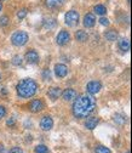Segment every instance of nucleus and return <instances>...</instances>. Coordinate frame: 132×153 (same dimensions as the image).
Segmentation results:
<instances>
[{"label":"nucleus","mask_w":132,"mask_h":153,"mask_svg":"<svg viewBox=\"0 0 132 153\" xmlns=\"http://www.w3.org/2000/svg\"><path fill=\"white\" fill-rule=\"evenodd\" d=\"M35 153H49V148L45 145H38L35 147Z\"/></svg>","instance_id":"4be33fe9"},{"label":"nucleus","mask_w":132,"mask_h":153,"mask_svg":"<svg viewBox=\"0 0 132 153\" xmlns=\"http://www.w3.org/2000/svg\"><path fill=\"white\" fill-rule=\"evenodd\" d=\"M55 74L58 76V78H64L68 74V68L66 65L63 63H57L55 66Z\"/></svg>","instance_id":"9d476101"},{"label":"nucleus","mask_w":132,"mask_h":153,"mask_svg":"<svg viewBox=\"0 0 132 153\" xmlns=\"http://www.w3.org/2000/svg\"><path fill=\"white\" fill-rule=\"evenodd\" d=\"M75 39L80 43H85L88 39V35L85 30H77L75 32Z\"/></svg>","instance_id":"2eb2a0df"},{"label":"nucleus","mask_w":132,"mask_h":153,"mask_svg":"<svg viewBox=\"0 0 132 153\" xmlns=\"http://www.w3.org/2000/svg\"><path fill=\"white\" fill-rule=\"evenodd\" d=\"M100 23H101L102 26H105V27H107V26H109L110 22H109V20H108L107 17H102L101 20H100Z\"/></svg>","instance_id":"bb28decb"},{"label":"nucleus","mask_w":132,"mask_h":153,"mask_svg":"<svg viewBox=\"0 0 132 153\" xmlns=\"http://www.w3.org/2000/svg\"><path fill=\"white\" fill-rule=\"evenodd\" d=\"M64 21H66V25L69 26V27L75 26L79 22V13H78V11H74V10L68 11L66 13V16H64Z\"/></svg>","instance_id":"20e7f679"},{"label":"nucleus","mask_w":132,"mask_h":153,"mask_svg":"<svg viewBox=\"0 0 132 153\" xmlns=\"http://www.w3.org/2000/svg\"><path fill=\"white\" fill-rule=\"evenodd\" d=\"M95 153H111V151H110L108 147H105V146L98 145V146H96V148H95Z\"/></svg>","instance_id":"412c9836"},{"label":"nucleus","mask_w":132,"mask_h":153,"mask_svg":"<svg viewBox=\"0 0 132 153\" xmlns=\"http://www.w3.org/2000/svg\"><path fill=\"white\" fill-rule=\"evenodd\" d=\"M1 9H3V5H1V3H0V11H1Z\"/></svg>","instance_id":"2f4dec72"},{"label":"nucleus","mask_w":132,"mask_h":153,"mask_svg":"<svg viewBox=\"0 0 132 153\" xmlns=\"http://www.w3.org/2000/svg\"><path fill=\"white\" fill-rule=\"evenodd\" d=\"M69 40H70V34L67 30H61L57 34V38H56V42H57V44L61 46L67 45L69 43Z\"/></svg>","instance_id":"423d86ee"},{"label":"nucleus","mask_w":132,"mask_h":153,"mask_svg":"<svg viewBox=\"0 0 132 153\" xmlns=\"http://www.w3.org/2000/svg\"><path fill=\"white\" fill-rule=\"evenodd\" d=\"M104 36L107 38V40H109V42H114V40H117V38H118V32L114 30V29H110V30L105 32Z\"/></svg>","instance_id":"a211bd4d"},{"label":"nucleus","mask_w":132,"mask_h":153,"mask_svg":"<svg viewBox=\"0 0 132 153\" xmlns=\"http://www.w3.org/2000/svg\"><path fill=\"white\" fill-rule=\"evenodd\" d=\"M66 0H45V5L49 9H60L63 6Z\"/></svg>","instance_id":"ddd939ff"},{"label":"nucleus","mask_w":132,"mask_h":153,"mask_svg":"<svg viewBox=\"0 0 132 153\" xmlns=\"http://www.w3.org/2000/svg\"><path fill=\"white\" fill-rule=\"evenodd\" d=\"M36 90H38L36 82L33 80V79H29V78L21 80L20 83L17 84V86H16L17 95L20 97H23V99H29V97L34 96Z\"/></svg>","instance_id":"f03ea898"},{"label":"nucleus","mask_w":132,"mask_h":153,"mask_svg":"<svg viewBox=\"0 0 132 153\" xmlns=\"http://www.w3.org/2000/svg\"><path fill=\"white\" fill-rule=\"evenodd\" d=\"M101 89H102V84H101V82H98V80H92V82H90V83L86 85V91H87V94H90V95H95V94L100 92Z\"/></svg>","instance_id":"39448f33"},{"label":"nucleus","mask_w":132,"mask_h":153,"mask_svg":"<svg viewBox=\"0 0 132 153\" xmlns=\"http://www.w3.org/2000/svg\"><path fill=\"white\" fill-rule=\"evenodd\" d=\"M119 48H120V50H121V51L127 52V51L130 50V48H131L130 40H128V39H126V38H124V39H121V40L119 42Z\"/></svg>","instance_id":"dca6fc26"},{"label":"nucleus","mask_w":132,"mask_h":153,"mask_svg":"<svg viewBox=\"0 0 132 153\" xmlns=\"http://www.w3.org/2000/svg\"><path fill=\"white\" fill-rule=\"evenodd\" d=\"M28 40H29V35L26 32H22V30L16 32L11 38V42L15 46H23V45L27 44Z\"/></svg>","instance_id":"7ed1b4c3"},{"label":"nucleus","mask_w":132,"mask_h":153,"mask_svg":"<svg viewBox=\"0 0 132 153\" xmlns=\"http://www.w3.org/2000/svg\"><path fill=\"white\" fill-rule=\"evenodd\" d=\"M43 78H44L45 80H50V79H51V72H50V69H45V71H44Z\"/></svg>","instance_id":"a878e982"},{"label":"nucleus","mask_w":132,"mask_h":153,"mask_svg":"<svg viewBox=\"0 0 132 153\" xmlns=\"http://www.w3.org/2000/svg\"><path fill=\"white\" fill-rule=\"evenodd\" d=\"M115 122H119L120 124H122V123H125V118L121 116H115Z\"/></svg>","instance_id":"c756f323"},{"label":"nucleus","mask_w":132,"mask_h":153,"mask_svg":"<svg viewBox=\"0 0 132 153\" xmlns=\"http://www.w3.org/2000/svg\"><path fill=\"white\" fill-rule=\"evenodd\" d=\"M44 107H45V105H44V102L41 100H33L30 102V105H29V109L33 113H39L40 111L44 109Z\"/></svg>","instance_id":"1a4fd4ad"},{"label":"nucleus","mask_w":132,"mask_h":153,"mask_svg":"<svg viewBox=\"0 0 132 153\" xmlns=\"http://www.w3.org/2000/svg\"><path fill=\"white\" fill-rule=\"evenodd\" d=\"M10 23V20H9V17L7 16H3V17H0V27H5Z\"/></svg>","instance_id":"b1692460"},{"label":"nucleus","mask_w":132,"mask_h":153,"mask_svg":"<svg viewBox=\"0 0 132 153\" xmlns=\"http://www.w3.org/2000/svg\"><path fill=\"white\" fill-rule=\"evenodd\" d=\"M98 123H100V119H98V118H90V119H87V122L85 123V126H86L88 130H93V129L97 126Z\"/></svg>","instance_id":"f3484780"},{"label":"nucleus","mask_w":132,"mask_h":153,"mask_svg":"<svg viewBox=\"0 0 132 153\" xmlns=\"http://www.w3.org/2000/svg\"><path fill=\"white\" fill-rule=\"evenodd\" d=\"M93 11H95V13L100 15V16H103L107 13V9L104 5H96L95 7H93Z\"/></svg>","instance_id":"aec40b11"},{"label":"nucleus","mask_w":132,"mask_h":153,"mask_svg":"<svg viewBox=\"0 0 132 153\" xmlns=\"http://www.w3.org/2000/svg\"><path fill=\"white\" fill-rule=\"evenodd\" d=\"M56 25H57V22H56L55 18H46V20L44 21V27L46 29H52L56 27Z\"/></svg>","instance_id":"6ab92c4d"},{"label":"nucleus","mask_w":132,"mask_h":153,"mask_svg":"<svg viewBox=\"0 0 132 153\" xmlns=\"http://www.w3.org/2000/svg\"><path fill=\"white\" fill-rule=\"evenodd\" d=\"M6 124H7L9 126H12V125H15V119H13V118H10V119H7Z\"/></svg>","instance_id":"7c9ffc66"},{"label":"nucleus","mask_w":132,"mask_h":153,"mask_svg":"<svg viewBox=\"0 0 132 153\" xmlns=\"http://www.w3.org/2000/svg\"><path fill=\"white\" fill-rule=\"evenodd\" d=\"M5 116H6V109H5V107H4V106L0 105V119L4 118Z\"/></svg>","instance_id":"cd10ccee"},{"label":"nucleus","mask_w":132,"mask_h":153,"mask_svg":"<svg viewBox=\"0 0 132 153\" xmlns=\"http://www.w3.org/2000/svg\"><path fill=\"white\" fill-rule=\"evenodd\" d=\"M24 59H26V61H27L28 63H30V65L38 63V62H39V53H38L35 50H29V51L26 53Z\"/></svg>","instance_id":"0eeeda50"},{"label":"nucleus","mask_w":132,"mask_h":153,"mask_svg":"<svg viewBox=\"0 0 132 153\" xmlns=\"http://www.w3.org/2000/svg\"><path fill=\"white\" fill-rule=\"evenodd\" d=\"M61 94H62V91H61V89H60V88L53 86V88H51V89L49 90L47 96H49L52 101H55V100H57V99L61 96Z\"/></svg>","instance_id":"4468645a"},{"label":"nucleus","mask_w":132,"mask_h":153,"mask_svg":"<svg viewBox=\"0 0 132 153\" xmlns=\"http://www.w3.org/2000/svg\"><path fill=\"white\" fill-rule=\"evenodd\" d=\"M27 12H28V11H27V9H21L20 11L17 12V17L20 18V20H23V18L27 16Z\"/></svg>","instance_id":"393cba45"},{"label":"nucleus","mask_w":132,"mask_h":153,"mask_svg":"<svg viewBox=\"0 0 132 153\" xmlns=\"http://www.w3.org/2000/svg\"><path fill=\"white\" fill-rule=\"evenodd\" d=\"M9 153H23V151H22V148H20V147H12Z\"/></svg>","instance_id":"c85d7f7f"},{"label":"nucleus","mask_w":132,"mask_h":153,"mask_svg":"<svg viewBox=\"0 0 132 153\" xmlns=\"http://www.w3.org/2000/svg\"><path fill=\"white\" fill-rule=\"evenodd\" d=\"M96 100L92 95H83L75 99L73 103V113L77 118H86L95 111Z\"/></svg>","instance_id":"f257e3e1"},{"label":"nucleus","mask_w":132,"mask_h":153,"mask_svg":"<svg viewBox=\"0 0 132 153\" xmlns=\"http://www.w3.org/2000/svg\"><path fill=\"white\" fill-rule=\"evenodd\" d=\"M84 26L86 28H92L96 23V18H95V15L93 13H86L84 16Z\"/></svg>","instance_id":"f8f14e48"},{"label":"nucleus","mask_w":132,"mask_h":153,"mask_svg":"<svg viewBox=\"0 0 132 153\" xmlns=\"http://www.w3.org/2000/svg\"><path fill=\"white\" fill-rule=\"evenodd\" d=\"M11 62H12V65H15V66H21V65H22V57L17 55V56L13 57Z\"/></svg>","instance_id":"5701e85b"},{"label":"nucleus","mask_w":132,"mask_h":153,"mask_svg":"<svg viewBox=\"0 0 132 153\" xmlns=\"http://www.w3.org/2000/svg\"><path fill=\"white\" fill-rule=\"evenodd\" d=\"M0 79H1V75H0Z\"/></svg>","instance_id":"473e14b6"},{"label":"nucleus","mask_w":132,"mask_h":153,"mask_svg":"<svg viewBox=\"0 0 132 153\" xmlns=\"http://www.w3.org/2000/svg\"><path fill=\"white\" fill-rule=\"evenodd\" d=\"M61 95H62L64 101H72V100H75L78 97V92L74 89H66Z\"/></svg>","instance_id":"9b49d317"},{"label":"nucleus","mask_w":132,"mask_h":153,"mask_svg":"<svg viewBox=\"0 0 132 153\" xmlns=\"http://www.w3.org/2000/svg\"><path fill=\"white\" fill-rule=\"evenodd\" d=\"M52 126H53V120H52V118H51L50 116H45V117L41 118V120H40V128H41L44 131L51 130Z\"/></svg>","instance_id":"6e6552de"}]
</instances>
